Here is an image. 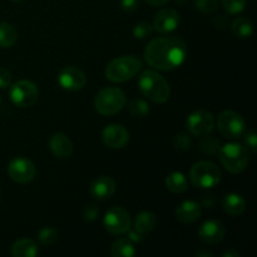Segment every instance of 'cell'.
<instances>
[{
    "label": "cell",
    "instance_id": "cell-1",
    "mask_svg": "<svg viewBox=\"0 0 257 257\" xmlns=\"http://www.w3.org/2000/svg\"><path fill=\"white\" fill-rule=\"evenodd\" d=\"M187 57V45L178 37H160L151 40L145 49V59L150 67L162 72L176 69Z\"/></svg>",
    "mask_w": 257,
    "mask_h": 257
},
{
    "label": "cell",
    "instance_id": "cell-2",
    "mask_svg": "<svg viewBox=\"0 0 257 257\" xmlns=\"http://www.w3.org/2000/svg\"><path fill=\"white\" fill-rule=\"evenodd\" d=\"M141 93L153 103H165L170 98L171 88L167 80L153 70H146L138 78Z\"/></svg>",
    "mask_w": 257,
    "mask_h": 257
},
{
    "label": "cell",
    "instance_id": "cell-3",
    "mask_svg": "<svg viewBox=\"0 0 257 257\" xmlns=\"http://www.w3.org/2000/svg\"><path fill=\"white\" fill-rule=\"evenodd\" d=\"M142 60L136 55L115 58L105 67V78L113 83H123L132 79L142 69Z\"/></svg>",
    "mask_w": 257,
    "mask_h": 257
},
{
    "label": "cell",
    "instance_id": "cell-4",
    "mask_svg": "<svg viewBox=\"0 0 257 257\" xmlns=\"http://www.w3.org/2000/svg\"><path fill=\"white\" fill-rule=\"evenodd\" d=\"M218 157L221 165L231 173L243 172L250 162L247 148L237 142H231L220 147Z\"/></svg>",
    "mask_w": 257,
    "mask_h": 257
},
{
    "label": "cell",
    "instance_id": "cell-5",
    "mask_svg": "<svg viewBox=\"0 0 257 257\" xmlns=\"http://www.w3.org/2000/svg\"><path fill=\"white\" fill-rule=\"evenodd\" d=\"M127 98L124 92L117 87L100 89L94 98V108L102 115H114L124 108Z\"/></svg>",
    "mask_w": 257,
    "mask_h": 257
},
{
    "label": "cell",
    "instance_id": "cell-6",
    "mask_svg": "<svg viewBox=\"0 0 257 257\" xmlns=\"http://www.w3.org/2000/svg\"><path fill=\"white\" fill-rule=\"evenodd\" d=\"M221 170L216 163L211 161H200L191 167L190 180L195 187L208 188L215 187L221 181Z\"/></svg>",
    "mask_w": 257,
    "mask_h": 257
},
{
    "label": "cell",
    "instance_id": "cell-7",
    "mask_svg": "<svg viewBox=\"0 0 257 257\" xmlns=\"http://www.w3.org/2000/svg\"><path fill=\"white\" fill-rule=\"evenodd\" d=\"M9 97L10 100L17 107L29 108L37 103L38 97H39V90H38V87L33 82L22 79L15 82L10 87Z\"/></svg>",
    "mask_w": 257,
    "mask_h": 257
},
{
    "label": "cell",
    "instance_id": "cell-8",
    "mask_svg": "<svg viewBox=\"0 0 257 257\" xmlns=\"http://www.w3.org/2000/svg\"><path fill=\"white\" fill-rule=\"evenodd\" d=\"M217 128L223 137L228 140H237L246 132V122L240 113L225 110L218 115Z\"/></svg>",
    "mask_w": 257,
    "mask_h": 257
},
{
    "label": "cell",
    "instance_id": "cell-9",
    "mask_svg": "<svg viewBox=\"0 0 257 257\" xmlns=\"http://www.w3.org/2000/svg\"><path fill=\"white\" fill-rule=\"evenodd\" d=\"M103 225L109 233L120 236L127 233L128 230H131L132 221H131V216L125 208L120 207V206H114L105 212L104 218H103Z\"/></svg>",
    "mask_w": 257,
    "mask_h": 257
},
{
    "label": "cell",
    "instance_id": "cell-10",
    "mask_svg": "<svg viewBox=\"0 0 257 257\" xmlns=\"http://www.w3.org/2000/svg\"><path fill=\"white\" fill-rule=\"evenodd\" d=\"M8 175L14 182L25 185L32 182L37 175V168L34 163L25 157H17L10 161L8 166Z\"/></svg>",
    "mask_w": 257,
    "mask_h": 257
},
{
    "label": "cell",
    "instance_id": "cell-11",
    "mask_svg": "<svg viewBox=\"0 0 257 257\" xmlns=\"http://www.w3.org/2000/svg\"><path fill=\"white\" fill-rule=\"evenodd\" d=\"M186 124H187L188 131L193 136L205 137V136L210 135L215 128V117L208 110H196L188 115Z\"/></svg>",
    "mask_w": 257,
    "mask_h": 257
},
{
    "label": "cell",
    "instance_id": "cell-12",
    "mask_svg": "<svg viewBox=\"0 0 257 257\" xmlns=\"http://www.w3.org/2000/svg\"><path fill=\"white\" fill-rule=\"evenodd\" d=\"M58 83L60 87L69 92H77L83 89L87 84V75L78 67H65L58 75Z\"/></svg>",
    "mask_w": 257,
    "mask_h": 257
},
{
    "label": "cell",
    "instance_id": "cell-13",
    "mask_svg": "<svg viewBox=\"0 0 257 257\" xmlns=\"http://www.w3.org/2000/svg\"><path fill=\"white\" fill-rule=\"evenodd\" d=\"M102 141L112 150H122L130 142V132L122 124H108L102 132Z\"/></svg>",
    "mask_w": 257,
    "mask_h": 257
},
{
    "label": "cell",
    "instance_id": "cell-14",
    "mask_svg": "<svg viewBox=\"0 0 257 257\" xmlns=\"http://www.w3.org/2000/svg\"><path fill=\"white\" fill-rule=\"evenodd\" d=\"M178 24H180V14L177 10L172 8L161 9L160 12L156 13L152 23L153 29L157 30L161 34H168L173 32L178 27Z\"/></svg>",
    "mask_w": 257,
    "mask_h": 257
},
{
    "label": "cell",
    "instance_id": "cell-15",
    "mask_svg": "<svg viewBox=\"0 0 257 257\" xmlns=\"http://www.w3.org/2000/svg\"><path fill=\"white\" fill-rule=\"evenodd\" d=\"M226 235V227L221 221L208 220L198 228V237L207 245H216L221 242Z\"/></svg>",
    "mask_w": 257,
    "mask_h": 257
},
{
    "label": "cell",
    "instance_id": "cell-16",
    "mask_svg": "<svg viewBox=\"0 0 257 257\" xmlns=\"http://www.w3.org/2000/svg\"><path fill=\"white\" fill-rule=\"evenodd\" d=\"M115 181L109 176H100L95 178L89 187V193L94 200L104 201L112 197L115 192Z\"/></svg>",
    "mask_w": 257,
    "mask_h": 257
},
{
    "label": "cell",
    "instance_id": "cell-17",
    "mask_svg": "<svg viewBox=\"0 0 257 257\" xmlns=\"http://www.w3.org/2000/svg\"><path fill=\"white\" fill-rule=\"evenodd\" d=\"M49 148L53 156L59 160H68L73 153V143L64 133H54L49 140Z\"/></svg>",
    "mask_w": 257,
    "mask_h": 257
},
{
    "label": "cell",
    "instance_id": "cell-18",
    "mask_svg": "<svg viewBox=\"0 0 257 257\" xmlns=\"http://www.w3.org/2000/svg\"><path fill=\"white\" fill-rule=\"evenodd\" d=\"M202 215V207L196 201H183L176 207L175 216L180 222L193 223Z\"/></svg>",
    "mask_w": 257,
    "mask_h": 257
},
{
    "label": "cell",
    "instance_id": "cell-19",
    "mask_svg": "<svg viewBox=\"0 0 257 257\" xmlns=\"http://www.w3.org/2000/svg\"><path fill=\"white\" fill-rule=\"evenodd\" d=\"M222 208L227 215L237 217L245 212L246 202L242 196L237 195V193H228L223 198Z\"/></svg>",
    "mask_w": 257,
    "mask_h": 257
},
{
    "label": "cell",
    "instance_id": "cell-20",
    "mask_svg": "<svg viewBox=\"0 0 257 257\" xmlns=\"http://www.w3.org/2000/svg\"><path fill=\"white\" fill-rule=\"evenodd\" d=\"M10 253L14 257H35L39 253V248L32 238H22L13 243Z\"/></svg>",
    "mask_w": 257,
    "mask_h": 257
},
{
    "label": "cell",
    "instance_id": "cell-21",
    "mask_svg": "<svg viewBox=\"0 0 257 257\" xmlns=\"http://www.w3.org/2000/svg\"><path fill=\"white\" fill-rule=\"evenodd\" d=\"M156 225H157V217L155 213L150 212V211H142L136 216L133 228L141 235H146L155 230Z\"/></svg>",
    "mask_w": 257,
    "mask_h": 257
},
{
    "label": "cell",
    "instance_id": "cell-22",
    "mask_svg": "<svg viewBox=\"0 0 257 257\" xmlns=\"http://www.w3.org/2000/svg\"><path fill=\"white\" fill-rule=\"evenodd\" d=\"M166 187L172 193H182L187 191L188 182L185 175L181 172H172L166 177Z\"/></svg>",
    "mask_w": 257,
    "mask_h": 257
},
{
    "label": "cell",
    "instance_id": "cell-23",
    "mask_svg": "<svg viewBox=\"0 0 257 257\" xmlns=\"http://www.w3.org/2000/svg\"><path fill=\"white\" fill-rule=\"evenodd\" d=\"M110 255L113 257H133L136 248L128 238H118L110 246Z\"/></svg>",
    "mask_w": 257,
    "mask_h": 257
},
{
    "label": "cell",
    "instance_id": "cell-24",
    "mask_svg": "<svg viewBox=\"0 0 257 257\" xmlns=\"http://www.w3.org/2000/svg\"><path fill=\"white\" fill-rule=\"evenodd\" d=\"M231 30H232L233 35L240 39H246V38H250L251 34L253 32L252 23L250 19L243 17L236 18L235 20L231 24Z\"/></svg>",
    "mask_w": 257,
    "mask_h": 257
},
{
    "label": "cell",
    "instance_id": "cell-25",
    "mask_svg": "<svg viewBox=\"0 0 257 257\" xmlns=\"http://www.w3.org/2000/svg\"><path fill=\"white\" fill-rule=\"evenodd\" d=\"M18 32L10 23H0V48H10L17 43Z\"/></svg>",
    "mask_w": 257,
    "mask_h": 257
},
{
    "label": "cell",
    "instance_id": "cell-26",
    "mask_svg": "<svg viewBox=\"0 0 257 257\" xmlns=\"http://www.w3.org/2000/svg\"><path fill=\"white\" fill-rule=\"evenodd\" d=\"M128 110L135 118H145L150 114V104L146 100L135 98L128 104Z\"/></svg>",
    "mask_w": 257,
    "mask_h": 257
},
{
    "label": "cell",
    "instance_id": "cell-27",
    "mask_svg": "<svg viewBox=\"0 0 257 257\" xmlns=\"http://www.w3.org/2000/svg\"><path fill=\"white\" fill-rule=\"evenodd\" d=\"M38 240L43 246H50L58 240V231L52 226L43 227L38 233Z\"/></svg>",
    "mask_w": 257,
    "mask_h": 257
},
{
    "label": "cell",
    "instance_id": "cell-28",
    "mask_svg": "<svg viewBox=\"0 0 257 257\" xmlns=\"http://www.w3.org/2000/svg\"><path fill=\"white\" fill-rule=\"evenodd\" d=\"M153 32V25L148 22H141L133 27V37L137 39H146L150 37Z\"/></svg>",
    "mask_w": 257,
    "mask_h": 257
},
{
    "label": "cell",
    "instance_id": "cell-29",
    "mask_svg": "<svg viewBox=\"0 0 257 257\" xmlns=\"http://www.w3.org/2000/svg\"><path fill=\"white\" fill-rule=\"evenodd\" d=\"M247 0H222V7L228 14H238L245 10Z\"/></svg>",
    "mask_w": 257,
    "mask_h": 257
},
{
    "label": "cell",
    "instance_id": "cell-30",
    "mask_svg": "<svg viewBox=\"0 0 257 257\" xmlns=\"http://www.w3.org/2000/svg\"><path fill=\"white\" fill-rule=\"evenodd\" d=\"M195 7L203 14H212L217 12L218 0H195Z\"/></svg>",
    "mask_w": 257,
    "mask_h": 257
},
{
    "label": "cell",
    "instance_id": "cell-31",
    "mask_svg": "<svg viewBox=\"0 0 257 257\" xmlns=\"http://www.w3.org/2000/svg\"><path fill=\"white\" fill-rule=\"evenodd\" d=\"M173 146L178 151H186L191 147V138L186 133H178L173 138Z\"/></svg>",
    "mask_w": 257,
    "mask_h": 257
},
{
    "label": "cell",
    "instance_id": "cell-32",
    "mask_svg": "<svg viewBox=\"0 0 257 257\" xmlns=\"http://www.w3.org/2000/svg\"><path fill=\"white\" fill-rule=\"evenodd\" d=\"M243 137H245V143L247 146V151H251L252 153L257 152V136L255 131L250 130L247 132L243 133Z\"/></svg>",
    "mask_w": 257,
    "mask_h": 257
},
{
    "label": "cell",
    "instance_id": "cell-33",
    "mask_svg": "<svg viewBox=\"0 0 257 257\" xmlns=\"http://www.w3.org/2000/svg\"><path fill=\"white\" fill-rule=\"evenodd\" d=\"M99 217V210L95 205H88L83 211V218L88 222H93Z\"/></svg>",
    "mask_w": 257,
    "mask_h": 257
},
{
    "label": "cell",
    "instance_id": "cell-34",
    "mask_svg": "<svg viewBox=\"0 0 257 257\" xmlns=\"http://www.w3.org/2000/svg\"><path fill=\"white\" fill-rule=\"evenodd\" d=\"M201 148L206 153H216L220 150L218 148V141L213 140V138H206V140H203V142L201 143Z\"/></svg>",
    "mask_w": 257,
    "mask_h": 257
},
{
    "label": "cell",
    "instance_id": "cell-35",
    "mask_svg": "<svg viewBox=\"0 0 257 257\" xmlns=\"http://www.w3.org/2000/svg\"><path fill=\"white\" fill-rule=\"evenodd\" d=\"M13 80V75L7 68L0 67V89H4V88L10 87Z\"/></svg>",
    "mask_w": 257,
    "mask_h": 257
},
{
    "label": "cell",
    "instance_id": "cell-36",
    "mask_svg": "<svg viewBox=\"0 0 257 257\" xmlns=\"http://www.w3.org/2000/svg\"><path fill=\"white\" fill-rule=\"evenodd\" d=\"M140 5V0H120V8L124 12H135Z\"/></svg>",
    "mask_w": 257,
    "mask_h": 257
},
{
    "label": "cell",
    "instance_id": "cell-37",
    "mask_svg": "<svg viewBox=\"0 0 257 257\" xmlns=\"http://www.w3.org/2000/svg\"><path fill=\"white\" fill-rule=\"evenodd\" d=\"M128 240L131 241V242H141V241H142V236L143 235H141V233H138L137 231H131V230H128Z\"/></svg>",
    "mask_w": 257,
    "mask_h": 257
},
{
    "label": "cell",
    "instance_id": "cell-38",
    "mask_svg": "<svg viewBox=\"0 0 257 257\" xmlns=\"http://www.w3.org/2000/svg\"><path fill=\"white\" fill-rule=\"evenodd\" d=\"M213 203H215V198H213V195H208V196H203L202 202H201L200 205L203 206V207H212Z\"/></svg>",
    "mask_w": 257,
    "mask_h": 257
},
{
    "label": "cell",
    "instance_id": "cell-39",
    "mask_svg": "<svg viewBox=\"0 0 257 257\" xmlns=\"http://www.w3.org/2000/svg\"><path fill=\"white\" fill-rule=\"evenodd\" d=\"M146 2L150 5H152V7H162V5L167 4L170 0H146Z\"/></svg>",
    "mask_w": 257,
    "mask_h": 257
},
{
    "label": "cell",
    "instance_id": "cell-40",
    "mask_svg": "<svg viewBox=\"0 0 257 257\" xmlns=\"http://www.w3.org/2000/svg\"><path fill=\"white\" fill-rule=\"evenodd\" d=\"M223 257H240V252L231 248V250H227L223 252Z\"/></svg>",
    "mask_w": 257,
    "mask_h": 257
},
{
    "label": "cell",
    "instance_id": "cell-41",
    "mask_svg": "<svg viewBox=\"0 0 257 257\" xmlns=\"http://www.w3.org/2000/svg\"><path fill=\"white\" fill-rule=\"evenodd\" d=\"M195 255L197 257H201V256H212V253L208 252V251H197Z\"/></svg>",
    "mask_w": 257,
    "mask_h": 257
},
{
    "label": "cell",
    "instance_id": "cell-42",
    "mask_svg": "<svg viewBox=\"0 0 257 257\" xmlns=\"http://www.w3.org/2000/svg\"><path fill=\"white\" fill-rule=\"evenodd\" d=\"M12 2H23V0H12Z\"/></svg>",
    "mask_w": 257,
    "mask_h": 257
}]
</instances>
